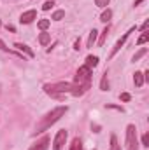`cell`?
Masks as SVG:
<instances>
[{
	"label": "cell",
	"mask_w": 149,
	"mask_h": 150,
	"mask_svg": "<svg viewBox=\"0 0 149 150\" xmlns=\"http://www.w3.org/2000/svg\"><path fill=\"white\" fill-rule=\"evenodd\" d=\"M67 110H69V107H67V105H62V107H56V108H53L51 112H47L40 120H39L37 126H35V133H34V134H40V133H44L46 129H49L53 124H56V122L67 113Z\"/></svg>",
	"instance_id": "cell-1"
},
{
	"label": "cell",
	"mask_w": 149,
	"mask_h": 150,
	"mask_svg": "<svg viewBox=\"0 0 149 150\" xmlns=\"http://www.w3.org/2000/svg\"><path fill=\"white\" fill-rule=\"evenodd\" d=\"M74 89V84L70 82H54V84H46L44 86V93L49 94L51 98L56 100H63L65 94H70Z\"/></svg>",
	"instance_id": "cell-2"
},
{
	"label": "cell",
	"mask_w": 149,
	"mask_h": 150,
	"mask_svg": "<svg viewBox=\"0 0 149 150\" xmlns=\"http://www.w3.org/2000/svg\"><path fill=\"white\" fill-rule=\"evenodd\" d=\"M75 84H79V86H90L91 84V68H88L86 65L79 67V70L75 72Z\"/></svg>",
	"instance_id": "cell-3"
},
{
	"label": "cell",
	"mask_w": 149,
	"mask_h": 150,
	"mask_svg": "<svg viewBox=\"0 0 149 150\" xmlns=\"http://www.w3.org/2000/svg\"><path fill=\"white\" fill-rule=\"evenodd\" d=\"M126 149L128 150H139V142H137V127L133 124L126 126Z\"/></svg>",
	"instance_id": "cell-4"
},
{
	"label": "cell",
	"mask_w": 149,
	"mask_h": 150,
	"mask_svg": "<svg viewBox=\"0 0 149 150\" xmlns=\"http://www.w3.org/2000/svg\"><path fill=\"white\" fill-rule=\"evenodd\" d=\"M67 136H69V133H67L65 129H60V131L56 133L54 140H53V150H62L63 149V145H65V142H67Z\"/></svg>",
	"instance_id": "cell-5"
},
{
	"label": "cell",
	"mask_w": 149,
	"mask_h": 150,
	"mask_svg": "<svg viewBox=\"0 0 149 150\" xmlns=\"http://www.w3.org/2000/svg\"><path fill=\"white\" fill-rule=\"evenodd\" d=\"M133 32H135V26H133V28H130V30H128L126 33H123V37L119 38V40L116 42V45L112 47V51H111V58H114V56L117 54V51H119V49H121V47L125 45V42H126V38L130 37V33H133Z\"/></svg>",
	"instance_id": "cell-6"
},
{
	"label": "cell",
	"mask_w": 149,
	"mask_h": 150,
	"mask_svg": "<svg viewBox=\"0 0 149 150\" xmlns=\"http://www.w3.org/2000/svg\"><path fill=\"white\" fill-rule=\"evenodd\" d=\"M35 18H37V11H35V9H30V11H27V12H23V14H21L19 21H21L23 25H30Z\"/></svg>",
	"instance_id": "cell-7"
},
{
	"label": "cell",
	"mask_w": 149,
	"mask_h": 150,
	"mask_svg": "<svg viewBox=\"0 0 149 150\" xmlns=\"http://www.w3.org/2000/svg\"><path fill=\"white\" fill-rule=\"evenodd\" d=\"M14 47H16V49H18L21 54H23V52H27V56H28V58H34V56H35V54H34V51H32L28 45H25V44H19V42H16V44H14Z\"/></svg>",
	"instance_id": "cell-8"
},
{
	"label": "cell",
	"mask_w": 149,
	"mask_h": 150,
	"mask_svg": "<svg viewBox=\"0 0 149 150\" xmlns=\"http://www.w3.org/2000/svg\"><path fill=\"white\" fill-rule=\"evenodd\" d=\"M49 142H51V140H49V136H44V138H42L40 142H37V143H35V145H34L30 150H47Z\"/></svg>",
	"instance_id": "cell-9"
},
{
	"label": "cell",
	"mask_w": 149,
	"mask_h": 150,
	"mask_svg": "<svg viewBox=\"0 0 149 150\" xmlns=\"http://www.w3.org/2000/svg\"><path fill=\"white\" fill-rule=\"evenodd\" d=\"M133 84H135V87H142L144 86V74L142 72H135V75H133Z\"/></svg>",
	"instance_id": "cell-10"
},
{
	"label": "cell",
	"mask_w": 149,
	"mask_h": 150,
	"mask_svg": "<svg viewBox=\"0 0 149 150\" xmlns=\"http://www.w3.org/2000/svg\"><path fill=\"white\" fill-rule=\"evenodd\" d=\"M0 51H5V52H9V54H16L18 58H21V59L25 61V56H23L21 52H16V51H11V49H9V47H7L5 44H4V40H2V38H0Z\"/></svg>",
	"instance_id": "cell-11"
},
{
	"label": "cell",
	"mask_w": 149,
	"mask_h": 150,
	"mask_svg": "<svg viewBox=\"0 0 149 150\" xmlns=\"http://www.w3.org/2000/svg\"><path fill=\"white\" fill-rule=\"evenodd\" d=\"M97 65H98V56L90 54V56L86 58V67H88V68H95Z\"/></svg>",
	"instance_id": "cell-12"
},
{
	"label": "cell",
	"mask_w": 149,
	"mask_h": 150,
	"mask_svg": "<svg viewBox=\"0 0 149 150\" xmlns=\"http://www.w3.org/2000/svg\"><path fill=\"white\" fill-rule=\"evenodd\" d=\"M97 38H98V32L93 28V30L90 32V37H88V44H86V45H88V47H93L95 42H97Z\"/></svg>",
	"instance_id": "cell-13"
},
{
	"label": "cell",
	"mask_w": 149,
	"mask_h": 150,
	"mask_svg": "<svg viewBox=\"0 0 149 150\" xmlns=\"http://www.w3.org/2000/svg\"><path fill=\"white\" fill-rule=\"evenodd\" d=\"M111 18H112V11L107 7V9L100 14V21H102V23H109V21H111Z\"/></svg>",
	"instance_id": "cell-14"
},
{
	"label": "cell",
	"mask_w": 149,
	"mask_h": 150,
	"mask_svg": "<svg viewBox=\"0 0 149 150\" xmlns=\"http://www.w3.org/2000/svg\"><path fill=\"white\" fill-rule=\"evenodd\" d=\"M109 30H111V26H109V23H107V26L104 28V32L100 33V38H98V44H100V45L105 44V40H107V37H109Z\"/></svg>",
	"instance_id": "cell-15"
},
{
	"label": "cell",
	"mask_w": 149,
	"mask_h": 150,
	"mask_svg": "<svg viewBox=\"0 0 149 150\" xmlns=\"http://www.w3.org/2000/svg\"><path fill=\"white\" fill-rule=\"evenodd\" d=\"M100 89H102V91H109V79H107V72L102 75V80H100Z\"/></svg>",
	"instance_id": "cell-16"
},
{
	"label": "cell",
	"mask_w": 149,
	"mask_h": 150,
	"mask_svg": "<svg viewBox=\"0 0 149 150\" xmlns=\"http://www.w3.org/2000/svg\"><path fill=\"white\" fill-rule=\"evenodd\" d=\"M49 40H51V35H49V33H46V32L39 35V42H40L42 45H47V44H49Z\"/></svg>",
	"instance_id": "cell-17"
},
{
	"label": "cell",
	"mask_w": 149,
	"mask_h": 150,
	"mask_svg": "<svg viewBox=\"0 0 149 150\" xmlns=\"http://www.w3.org/2000/svg\"><path fill=\"white\" fill-rule=\"evenodd\" d=\"M70 150H82V143L79 138H74L72 143H70Z\"/></svg>",
	"instance_id": "cell-18"
},
{
	"label": "cell",
	"mask_w": 149,
	"mask_h": 150,
	"mask_svg": "<svg viewBox=\"0 0 149 150\" xmlns=\"http://www.w3.org/2000/svg\"><path fill=\"white\" fill-rule=\"evenodd\" d=\"M63 18H65V11H54L51 19H54V21H62Z\"/></svg>",
	"instance_id": "cell-19"
},
{
	"label": "cell",
	"mask_w": 149,
	"mask_h": 150,
	"mask_svg": "<svg viewBox=\"0 0 149 150\" xmlns=\"http://www.w3.org/2000/svg\"><path fill=\"white\" fill-rule=\"evenodd\" d=\"M49 25H51V21H49V19H40V21L37 23V26L42 30V32H44V30H47V28H49Z\"/></svg>",
	"instance_id": "cell-20"
},
{
	"label": "cell",
	"mask_w": 149,
	"mask_h": 150,
	"mask_svg": "<svg viewBox=\"0 0 149 150\" xmlns=\"http://www.w3.org/2000/svg\"><path fill=\"white\" fill-rule=\"evenodd\" d=\"M109 150H119V143H117L116 134H111V147H109Z\"/></svg>",
	"instance_id": "cell-21"
},
{
	"label": "cell",
	"mask_w": 149,
	"mask_h": 150,
	"mask_svg": "<svg viewBox=\"0 0 149 150\" xmlns=\"http://www.w3.org/2000/svg\"><path fill=\"white\" fill-rule=\"evenodd\" d=\"M146 54H148V49H140V51H139V52H137V54L132 58V61L135 63V61H139V59H140L142 56H146Z\"/></svg>",
	"instance_id": "cell-22"
},
{
	"label": "cell",
	"mask_w": 149,
	"mask_h": 150,
	"mask_svg": "<svg viewBox=\"0 0 149 150\" xmlns=\"http://www.w3.org/2000/svg\"><path fill=\"white\" fill-rule=\"evenodd\" d=\"M148 40H149V33L148 32H144V33L139 37V40H137V45H142V44H146Z\"/></svg>",
	"instance_id": "cell-23"
},
{
	"label": "cell",
	"mask_w": 149,
	"mask_h": 150,
	"mask_svg": "<svg viewBox=\"0 0 149 150\" xmlns=\"http://www.w3.org/2000/svg\"><path fill=\"white\" fill-rule=\"evenodd\" d=\"M109 2H111V0H95V5H97V7H100V9H107Z\"/></svg>",
	"instance_id": "cell-24"
},
{
	"label": "cell",
	"mask_w": 149,
	"mask_h": 150,
	"mask_svg": "<svg viewBox=\"0 0 149 150\" xmlns=\"http://www.w3.org/2000/svg\"><path fill=\"white\" fill-rule=\"evenodd\" d=\"M53 7H54V2H53V0H47V2L42 5V11H49V9H53Z\"/></svg>",
	"instance_id": "cell-25"
},
{
	"label": "cell",
	"mask_w": 149,
	"mask_h": 150,
	"mask_svg": "<svg viewBox=\"0 0 149 150\" xmlns=\"http://www.w3.org/2000/svg\"><path fill=\"white\" fill-rule=\"evenodd\" d=\"M142 145H144V147H149V134L148 133L142 134Z\"/></svg>",
	"instance_id": "cell-26"
},
{
	"label": "cell",
	"mask_w": 149,
	"mask_h": 150,
	"mask_svg": "<svg viewBox=\"0 0 149 150\" xmlns=\"http://www.w3.org/2000/svg\"><path fill=\"white\" fill-rule=\"evenodd\" d=\"M130 98H132V96H130L128 93H123V94L119 96V100H121V101H130Z\"/></svg>",
	"instance_id": "cell-27"
},
{
	"label": "cell",
	"mask_w": 149,
	"mask_h": 150,
	"mask_svg": "<svg viewBox=\"0 0 149 150\" xmlns=\"http://www.w3.org/2000/svg\"><path fill=\"white\" fill-rule=\"evenodd\" d=\"M107 108H114V110H119V112H123V108H121V107H116V105H107Z\"/></svg>",
	"instance_id": "cell-28"
},
{
	"label": "cell",
	"mask_w": 149,
	"mask_h": 150,
	"mask_svg": "<svg viewBox=\"0 0 149 150\" xmlns=\"http://www.w3.org/2000/svg\"><path fill=\"white\" fill-rule=\"evenodd\" d=\"M148 26H149V21H146V23L140 26V30H142V32H146V30H148Z\"/></svg>",
	"instance_id": "cell-29"
},
{
	"label": "cell",
	"mask_w": 149,
	"mask_h": 150,
	"mask_svg": "<svg viewBox=\"0 0 149 150\" xmlns=\"http://www.w3.org/2000/svg\"><path fill=\"white\" fill-rule=\"evenodd\" d=\"M5 28H7V32H16V28H14V26H12V25H7V26H5Z\"/></svg>",
	"instance_id": "cell-30"
},
{
	"label": "cell",
	"mask_w": 149,
	"mask_h": 150,
	"mask_svg": "<svg viewBox=\"0 0 149 150\" xmlns=\"http://www.w3.org/2000/svg\"><path fill=\"white\" fill-rule=\"evenodd\" d=\"M91 129H95V133H100V126H97V124L91 126Z\"/></svg>",
	"instance_id": "cell-31"
},
{
	"label": "cell",
	"mask_w": 149,
	"mask_h": 150,
	"mask_svg": "<svg viewBox=\"0 0 149 150\" xmlns=\"http://www.w3.org/2000/svg\"><path fill=\"white\" fill-rule=\"evenodd\" d=\"M74 49H75V51H79V49H81V45H79V40H75V44H74Z\"/></svg>",
	"instance_id": "cell-32"
},
{
	"label": "cell",
	"mask_w": 149,
	"mask_h": 150,
	"mask_svg": "<svg viewBox=\"0 0 149 150\" xmlns=\"http://www.w3.org/2000/svg\"><path fill=\"white\" fill-rule=\"evenodd\" d=\"M140 2H144V0H135V4H133V5H139Z\"/></svg>",
	"instance_id": "cell-33"
},
{
	"label": "cell",
	"mask_w": 149,
	"mask_h": 150,
	"mask_svg": "<svg viewBox=\"0 0 149 150\" xmlns=\"http://www.w3.org/2000/svg\"><path fill=\"white\" fill-rule=\"evenodd\" d=\"M0 26H2V21H0Z\"/></svg>",
	"instance_id": "cell-34"
}]
</instances>
